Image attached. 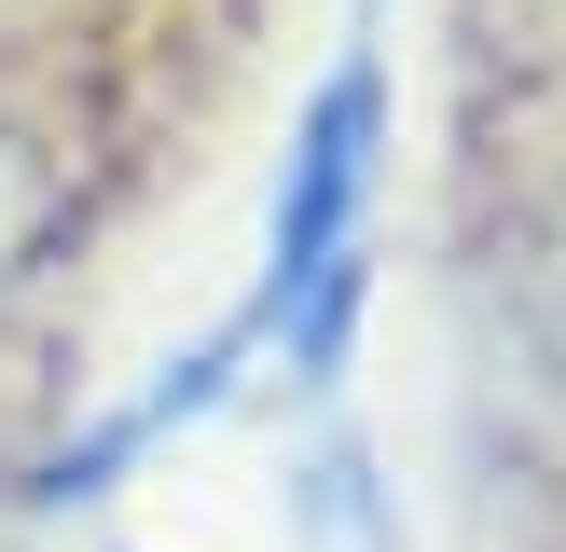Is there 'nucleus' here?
<instances>
[{"instance_id": "obj_1", "label": "nucleus", "mask_w": 566, "mask_h": 552, "mask_svg": "<svg viewBox=\"0 0 566 552\" xmlns=\"http://www.w3.org/2000/svg\"><path fill=\"white\" fill-rule=\"evenodd\" d=\"M359 193H374V70H332V83H318V110H304L291 193H276L263 304L235 318V331H291L304 373L346 346V304H359Z\"/></svg>"}]
</instances>
